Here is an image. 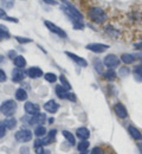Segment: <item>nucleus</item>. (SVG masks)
Instances as JSON below:
<instances>
[{"instance_id": "nucleus-38", "label": "nucleus", "mask_w": 142, "mask_h": 154, "mask_svg": "<svg viewBox=\"0 0 142 154\" xmlns=\"http://www.w3.org/2000/svg\"><path fill=\"white\" fill-rule=\"evenodd\" d=\"M6 79H7V76H6L5 71L0 69V83H4V82H6Z\"/></svg>"}, {"instance_id": "nucleus-32", "label": "nucleus", "mask_w": 142, "mask_h": 154, "mask_svg": "<svg viewBox=\"0 0 142 154\" xmlns=\"http://www.w3.org/2000/svg\"><path fill=\"white\" fill-rule=\"evenodd\" d=\"M44 78L50 83H55L57 81V75L53 72H46V74H44Z\"/></svg>"}, {"instance_id": "nucleus-45", "label": "nucleus", "mask_w": 142, "mask_h": 154, "mask_svg": "<svg viewBox=\"0 0 142 154\" xmlns=\"http://www.w3.org/2000/svg\"><path fill=\"white\" fill-rule=\"evenodd\" d=\"M137 146H139V149H140V152H141V154H142V142L141 143H139Z\"/></svg>"}, {"instance_id": "nucleus-12", "label": "nucleus", "mask_w": 142, "mask_h": 154, "mask_svg": "<svg viewBox=\"0 0 142 154\" xmlns=\"http://www.w3.org/2000/svg\"><path fill=\"white\" fill-rule=\"evenodd\" d=\"M114 112H115V114L119 116L120 119H125V117H128V110H127L125 106H123L120 102L114 106Z\"/></svg>"}, {"instance_id": "nucleus-37", "label": "nucleus", "mask_w": 142, "mask_h": 154, "mask_svg": "<svg viewBox=\"0 0 142 154\" xmlns=\"http://www.w3.org/2000/svg\"><path fill=\"white\" fill-rule=\"evenodd\" d=\"M5 134H6V127L4 123H0V139L4 137Z\"/></svg>"}, {"instance_id": "nucleus-6", "label": "nucleus", "mask_w": 142, "mask_h": 154, "mask_svg": "<svg viewBox=\"0 0 142 154\" xmlns=\"http://www.w3.org/2000/svg\"><path fill=\"white\" fill-rule=\"evenodd\" d=\"M45 120H46V115L41 113H37L35 115H29L27 117H23V121H26L29 125H43Z\"/></svg>"}, {"instance_id": "nucleus-5", "label": "nucleus", "mask_w": 142, "mask_h": 154, "mask_svg": "<svg viewBox=\"0 0 142 154\" xmlns=\"http://www.w3.org/2000/svg\"><path fill=\"white\" fill-rule=\"evenodd\" d=\"M44 25L47 27V30H49L50 32H52V33L57 35L58 37H61V38H66V37H68L66 32H65L63 29H61L59 26H57L56 24H53L52 21H49V20H44Z\"/></svg>"}, {"instance_id": "nucleus-33", "label": "nucleus", "mask_w": 142, "mask_h": 154, "mask_svg": "<svg viewBox=\"0 0 142 154\" xmlns=\"http://www.w3.org/2000/svg\"><path fill=\"white\" fill-rule=\"evenodd\" d=\"M129 72H130V70H129V68H127V66H123V68H120V69H119V76L120 77L128 76Z\"/></svg>"}, {"instance_id": "nucleus-35", "label": "nucleus", "mask_w": 142, "mask_h": 154, "mask_svg": "<svg viewBox=\"0 0 142 154\" xmlns=\"http://www.w3.org/2000/svg\"><path fill=\"white\" fill-rule=\"evenodd\" d=\"M90 154H104V151L102 149L101 147H94V148L91 149Z\"/></svg>"}, {"instance_id": "nucleus-48", "label": "nucleus", "mask_w": 142, "mask_h": 154, "mask_svg": "<svg viewBox=\"0 0 142 154\" xmlns=\"http://www.w3.org/2000/svg\"><path fill=\"white\" fill-rule=\"evenodd\" d=\"M1 40H2V38H1V37H0V42H1Z\"/></svg>"}, {"instance_id": "nucleus-27", "label": "nucleus", "mask_w": 142, "mask_h": 154, "mask_svg": "<svg viewBox=\"0 0 142 154\" xmlns=\"http://www.w3.org/2000/svg\"><path fill=\"white\" fill-rule=\"evenodd\" d=\"M0 5L4 10H11L14 6V0H0Z\"/></svg>"}, {"instance_id": "nucleus-46", "label": "nucleus", "mask_w": 142, "mask_h": 154, "mask_svg": "<svg viewBox=\"0 0 142 154\" xmlns=\"http://www.w3.org/2000/svg\"><path fill=\"white\" fill-rule=\"evenodd\" d=\"M53 121H55V119H53V117L49 119V123H53Z\"/></svg>"}, {"instance_id": "nucleus-39", "label": "nucleus", "mask_w": 142, "mask_h": 154, "mask_svg": "<svg viewBox=\"0 0 142 154\" xmlns=\"http://www.w3.org/2000/svg\"><path fill=\"white\" fill-rule=\"evenodd\" d=\"M7 13H6V11L4 10V8H0V19H4V20H6L7 19Z\"/></svg>"}, {"instance_id": "nucleus-34", "label": "nucleus", "mask_w": 142, "mask_h": 154, "mask_svg": "<svg viewBox=\"0 0 142 154\" xmlns=\"http://www.w3.org/2000/svg\"><path fill=\"white\" fill-rule=\"evenodd\" d=\"M14 39L18 42V43H20V44H27V43H32V39L30 38H25V37H20V36H16Z\"/></svg>"}, {"instance_id": "nucleus-36", "label": "nucleus", "mask_w": 142, "mask_h": 154, "mask_svg": "<svg viewBox=\"0 0 142 154\" xmlns=\"http://www.w3.org/2000/svg\"><path fill=\"white\" fill-rule=\"evenodd\" d=\"M36 153L37 154H50V151L44 149L43 146H41V147H37V148H36Z\"/></svg>"}, {"instance_id": "nucleus-8", "label": "nucleus", "mask_w": 142, "mask_h": 154, "mask_svg": "<svg viewBox=\"0 0 142 154\" xmlns=\"http://www.w3.org/2000/svg\"><path fill=\"white\" fill-rule=\"evenodd\" d=\"M14 136H16V140L17 141L25 143V142L31 141V139H32V132L29 131V129H20V131H18L16 133Z\"/></svg>"}, {"instance_id": "nucleus-4", "label": "nucleus", "mask_w": 142, "mask_h": 154, "mask_svg": "<svg viewBox=\"0 0 142 154\" xmlns=\"http://www.w3.org/2000/svg\"><path fill=\"white\" fill-rule=\"evenodd\" d=\"M120 63H121V59L117 57L116 55L114 54H109L107 55L104 59H103V64L108 68V69H115L117 66H120Z\"/></svg>"}, {"instance_id": "nucleus-25", "label": "nucleus", "mask_w": 142, "mask_h": 154, "mask_svg": "<svg viewBox=\"0 0 142 154\" xmlns=\"http://www.w3.org/2000/svg\"><path fill=\"white\" fill-rule=\"evenodd\" d=\"M13 62H14V65L17 66V68H25L26 66V59L24 58V56H17V57L13 59Z\"/></svg>"}, {"instance_id": "nucleus-29", "label": "nucleus", "mask_w": 142, "mask_h": 154, "mask_svg": "<svg viewBox=\"0 0 142 154\" xmlns=\"http://www.w3.org/2000/svg\"><path fill=\"white\" fill-rule=\"evenodd\" d=\"M59 81H61V85L63 88H65L68 91L71 89V84H70V82L68 81V78L64 76V75H61L59 76Z\"/></svg>"}, {"instance_id": "nucleus-14", "label": "nucleus", "mask_w": 142, "mask_h": 154, "mask_svg": "<svg viewBox=\"0 0 142 154\" xmlns=\"http://www.w3.org/2000/svg\"><path fill=\"white\" fill-rule=\"evenodd\" d=\"M26 75L32 79H37V78H41L43 76V70L38 66H32V68L26 70Z\"/></svg>"}, {"instance_id": "nucleus-47", "label": "nucleus", "mask_w": 142, "mask_h": 154, "mask_svg": "<svg viewBox=\"0 0 142 154\" xmlns=\"http://www.w3.org/2000/svg\"><path fill=\"white\" fill-rule=\"evenodd\" d=\"M82 154H86V152H81Z\"/></svg>"}, {"instance_id": "nucleus-21", "label": "nucleus", "mask_w": 142, "mask_h": 154, "mask_svg": "<svg viewBox=\"0 0 142 154\" xmlns=\"http://www.w3.org/2000/svg\"><path fill=\"white\" fill-rule=\"evenodd\" d=\"M133 75L134 79L136 82H142V65H136L133 69Z\"/></svg>"}, {"instance_id": "nucleus-18", "label": "nucleus", "mask_w": 142, "mask_h": 154, "mask_svg": "<svg viewBox=\"0 0 142 154\" xmlns=\"http://www.w3.org/2000/svg\"><path fill=\"white\" fill-rule=\"evenodd\" d=\"M76 134H77V136H78L81 140H88V139L90 137V132H89V129L85 128V127L78 128L77 132H76Z\"/></svg>"}, {"instance_id": "nucleus-11", "label": "nucleus", "mask_w": 142, "mask_h": 154, "mask_svg": "<svg viewBox=\"0 0 142 154\" xmlns=\"http://www.w3.org/2000/svg\"><path fill=\"white\" fill-rule=\"evenodd\" d=\"M25 75H26V71H24L20 68H16L12 70V81L14 83H19L25 78Z\"/></svg>"}, {"instance_id": "nucleus-2", "label": "nucleus", "mask_w": 142, "mask_h": 154, "mask_svg": "<svg viewBox=\"0 0 142 154\" xmlns=\"http://www.w3.org/2000/svg\"><path fill=\"white\" fill-rule=\"evenodd\" d=\"M88 16H89L91 21H94L95 24H98V25L105 23V20L108 19V16H107L105 11L101 7H98V6L91 7L88 12Z\"/></svg>"}, {"instance_id": "nucleus-42", "label": "nucleus", "mask_w": 142, "mask_h": 154, "mask_svg": "<svg viewBox=\"0 0 142 154\" xmlns=\"http://www.w3.org/2000/svg\"><path fill=\"white\" fill-rule=\"evenodd\" d=\"M134 48H135V50H137V51H141V52H142V40H141V42H137V43H135V44H134Z\"/></svg>"}, {"instance_id": "nucleus-41", "label": "nucleus", "mask_w": 142, "mask_h": 154, "mask_svg": "<svg viewBox=\"0 0 142 154\" xmlns=\"http://www.w3.org/2000/svg\"><path fill=\"white\" fill-rule=\"evenodd\" d=\"M7 56H8V58H11V59H14V58L17 57V52L14 50H10L7 52Z\"/></svg>"}, {"instance_id": "nucleus-19", "label": "nucleus", "mask_w": 142, "mask_h": 154, "mask_svg": "<svg viewBox=\"0 0 142 154\" xmlns=\"http://www.w3.org/2000/svg\"><path fill=\"white\" fill-rule=\"evenodd\" d=\"M103 77H104V79H107V81H109V82H113V81L116 79L117 72L115 71V69H108V70L103 74Z\"/></svg>"}, {"instance_id": "nucleus-26", "label": "nucleus", "mask_w": 142, "mask_h": 154, "mask_svg": "<svg viewBox=\"0 0 142 154\" xmlns=\"http://www.w3.org/2000/svg\"><path fill=\"white\" fill-rule=\"evenodd\" d=\"M4 125L7 129H13L16 126H17V120L14 117H8L4 121Z\"/></svg>"}, {"instance_id": "nucleus-1", "label": "nucleus", "mask_w": 142, "mask_h": 154, "mask_svg": "<svg viewBox=\"0 0 142 154\" xmlns=\"http://www.w3.org/2000/svg\"><path fill=\"white\" fill-rule=\"evenodd\" d=\"M61 8L64 12V14L72 23V27L75 30H83L84 29V21H83L84 18H83V14L81 13V11H78V8H76L68 0H62Z\"/></svg>"}, {"instance_id": "nucleus-23", "label": "nucleus", "mask_w": 142, "mask_h": 154, "mask_svg": "<svg viewBox=\"0 0 142 154\" xmlns=\"http://www.w3.org/2000/svg\"><path fill=\"white\" fill-rule=\"evenodd\" d=\"M62 134H63V136L68 140V142H69L70 146H75V145H76V139H75V136H74V134H71L69 131H63Z\"/></svg>"}, {"instance_id": "nucleus-49", "label": "nucleus", "mask_w": 142, "mask_h": 154, "mask_svg": "<svg viewBox=\"0 0 142 154\" xmlns=\"http://www.w3.org/2000/svg\"><path fill=\"white\" fill-rule=\"evenodd\" d=\"M140 56H141V57H142V55H140Z\"/></svg>"}, {"instance_id": "nucleus-13", "label": "nucleus", "mask_w": 142, "mask_h": 154, "mask_svg": "<svg viewBox=\"0 0 142 154\" xmlns=\"http://www.w3.org/2000/svg\"><path fill=\"white\" fill-rule=\"evenodd\" d=\"M24 108H25V112L29 115H35V114L39 113V110H41V107L38 104L33 103V102H26L25 106H24Z\"/></svg>"}, {"instance_id": "nucleus-7", "label": "nucleus", "mask_w": 142, "mask_h": 154, "mask_svg": "<svg viewBox=\"0 0 142 154\" xmlns=\"http://www.w3.org/2000/svg\"><path fill=\"white\" fill-rule=\"evenodd\" d=\"M86 50H90L95 54H103L109 49V45L103 44V43H90L85 46Z\"/></svg>"}, {"instance_id": "nucleus-28", "label": "nucleus", "mask_w": 142, "mask_h": 154, "mask_svg": "<svg viewBox=\"0 0 142 154\" xmlns=\"http://www.w3.org/2000/svg\"><path fill=\"white\" fill-rule=\"evenodd\" d=\"M0 37L2 39L11 38V35H10V32H8V29H7L6 26L1 25V24H0Z\"/></svg>"}, {"instance_id": "nucleus-30", "label": "nucleus", "mask_w": 142, "mask_h": 154, "mask_svg": "<svg viewBox=\"0 0 142 154\" xmlns=\"http://www.w3.org/2000/svg\"><path fill=\"white\" fill-rule=\"evenodd\" d=\"M35 135L37 137H43L46 135V128L44 126H38L36 129H35Z\"/></svg>"}, {"instance_id": "nucleus-16", "label": "nucleus", "mask_w": 142, "mask_h": 154, "mask_svg": "<svg viewBox=\"0 0 142 154\" xmlns=\"http://www.w3.org/2000/svg\"><path fill=\"white\" fill-rule=\"evenodd\" d=\"M120 59H121L122 63H124V64L129 65V64L135 63V60H136V56H134V55H131V54H123V55H121Z\"/></svg>"}, {"instance_id": "nucleus-40", "label": "nucleus", "mask_w": 142, "mask_h": 154, "mask_svg": "<svg viewBox=\"0 0 142 154\" xmlns=\"http://www.w3.org/2000/svg\"><path fill=\"white\" fill-rule=\"evenodd\" d=\"M68 100L71 101V102H76L77 101V97H76V95L74 93H69L68 94Z\"/></svg>"}, {"instance_id": "nucleus-9", "label": "nucleus", "mask_w": 142, "mask_h": 154, "mask_svg": "<svg viewBox=\"0 0 142 154\" xmlns=\"http://www.w3.org/2000/svg\"><path fill=\"white\" fill-rule=\"evenodd\" d=\"M65 55L70 58L71 60H74V62H75V63L78 65V66H81V68H86V66H88V62H86L84 58L77 56L76 54L70 52V51H66V52H65Z\"/></svg>"}, {"instance_id": "nucleus-3", "label": "nucleus", "mask_w": 142, "mask_h": 154, "mask_svg": "<svg viewBox=\"0 0 142 154\" xmlns=\"http://www.w3.org/2000/svg\"><path fill=\"white\" fill-rule=\"evenodd\" d=\"M0 112L5 116H12L17 112V103L13 100H7L1 103Z\"/></svg>"}, {"instance_id": "nucleus-17", "label": "nucleus", "mask_w": 142, "mask_h": 154, "mask_svg": "<svg viewBox=\"0 0 142 154\" xmlns=\"http://www.w3.org/2000/svg\"><path fill=\"white\" fill-rule=\"evenodd\" d=\"M128 132H129V134L131 135V137H133V139L139 140V141H141L142 140L141 132H140L137 128H135L134 126H129V127H128Z\"/></svg>"}, {"instance_id": "nucleus-10", "label": "nucleus", "mask_w": 142, "mask_h": 154, "mask_svg": "<svg viewBox=\"0 0 142 154\" xmlns=\"http://www.w3.org/2000/svg\"><path fill=\"white\" fill-rule=\"evenodd\" d=\"M44 109H45L47 113H50V114H55V113L58 112L59 104H58L55 100H49V101L44 104Z\"/></svg>"}, {"instance_id": "nucleus-44", "label": "nucleus", "mask_w": 142, "mask_h": 154, "mask_svg": "<svg viewBox=\"0 0 142 154\" xmlns=\"http://www.w3.org/2000/svg\"><path fill=\"white\" fill-rule=\"evenodd\" d=\"M45 4H49V5H53V6H56V5H58V2L57 1H55V0H43Z\"/></svg>"}, {"instance_id": "nucleus-43", "label": "nucleus", "mask_w": 142, "mask_h": 154, "mask_svg": "<svg viewBox=\"0 0 142 154\" xmlns=\"http://www.w3.org/2000/svg\"><path fill=\"white\" fill-rule=\"evenodd\" d=\"M41 146H43V141H41V139H37V140L35 141V148L41 147Z\"/></svg>"}, {"instance_id": "nucleus-20", "label": "nucleus", "mask_w": 142, "mask_h": 154, "mask_svg": "<svg viewBox=\"0 0 142 154\" xmlns=\"http://www.w3.org/2000/svg\"><path fill=\"white\" fill-rule=\"evenodd\" d=\"M55 91H56V95L62 98V100H65V98H68V94H69V91L65 89V88H63L62 85H57L56 87V89H55Z\"/></svg>"}, {"instance_id": "nucleus-24", "label": "nucleus", "mask_w": 142, "mask_h": 154, "mask_svg": "<svg viewBox=\"0 0 142 154\" xmlns=\"http://www.w3.org/2000/svg\"><path fill=\"white\" fill-rule=\"evenodd\" d=\"M92 64H94V68H95V70H96L97 74H100V75H103V74H104V72H103V66H104L103 62H101L98 58H95Z\"/></svg>"}, {"instance_id": "nucleus-31", "label": "nucleus", "mask_w": 142, "mask_h": 154, "mask_svg": "<svg viewBox=\"0 0 142 154\" xmlns=\"http://www.w3.org/2000/svg\"><path fill=\"white\" fill-rule=\"evenodd\" d=\"M77 148H78L80 152H86V149L89 148V141L88 140H82L81 142L78 143Z\"/></svg>"}, {"instance_id": "nucleus-15", "label": "nucleus", "mask_w": 142, "mask_h": 154, "mask_svg": "<svg viewBox=\"0 0 142 154\" xmlns=\"http://www.w3.org/2000/svg\"><path fill=\"white\" fill-rule=\"evenodd\" d=\"M57 134V131L56 129H51L49 132V134H46L45 136L41 137V141H43V146H46V145H51L53 141H55V137Z\"/></svg>"}, {"instance_id": "nucleus-22", "label": "nucleus", "mask_w": 142, "mask_h": 154, "mask_svg": "<svg viewBox=\"0 0 142 154\" xmlns=\"http://www.w3.org/2000/svg\"><path fill=\"white\" fill-rule=\"evenodd\" d=\"M14 96L18 100V101H26L27 100V91L26 90H24L23 88H19V89H17L16 90V94H14Z\"/></svg>"}]
</instances>
